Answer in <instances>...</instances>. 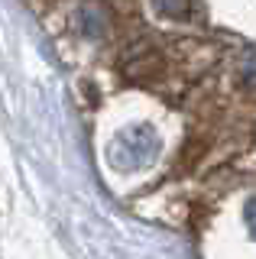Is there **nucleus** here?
Returning a JSON list of instances; mask_svg holds the SVG:
<instances>
[{
  "label": "nucleus",
  "mask_w": 256,
  "mask_h": 259,
  "mask_svg": "<svg viewBox=\"0 0 256 259\" xmlns=\"http://www.w3.org/2000/svg\"><path fill=\"white\" fill-rule=\"evenodd\" d=\"M246 227H250V233L256 237V198L246 204Z\"/></svg>",
  "instance_id": "nucleus-3"
},
{
  "label": "nucleus",
  "mask_w": 256,
  "mask_h": 259,
  "mask_svg": "<svg viewBox=\"0 0 256 259\" xmlns=\"http://www.w3.org/2000/svg\"><path fill=\"white\" fill-rule=\"evenodd\" d=\"M156 149H159V140H156L153 130L149 126H133V130L117 133V140L110 143L107 156H110V162H114L117 168H140L156 156Z\"/></svg>",
  "instance_id": "nucleus-1"
},
{
  "label": "nucleus",
  "mask_w": 256,
  "mask_h": 259,
  "mask_svg": "<svg viewBox=\"0 0 256 259\" xmlns=\"http://www.w3.org/2000/svg\"><path fill=\"white\" fill-rule=\"evenodd\" d=\"M243 78L250 81V84L256 88V52L246 55V62H243Z\"/></svg>",
  "instance_id": "nucleus-2"
}]
</instances>
